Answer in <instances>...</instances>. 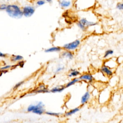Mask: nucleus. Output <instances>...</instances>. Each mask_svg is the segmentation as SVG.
<instances>
[{
    "instance_id": "423d86ee",
    "label": "nucleus",
    "mask_w": 123,
    "mask_h": 123,
    "mask_svg": "<svg viewBox=\"0 0 123 123\" xmlns=\"http://www.w3.org/2000/svg\"><path fill=\"white\" fill-rule=\"evenodd\" d=\"M79 79L80 80L87 81L88 83H91L93 82L94 80V76L92 75L89 73H86L81 75L79 76Z\"/></svg>"
},
{
    "instance_id": "20e7f679",
    "label": "nucleus",
    "mask_w": 123,
    "mask_h": 123,
    "mask_svg": "<svg viewBox=\"0 0 123 123\" xmlns=\"http://www.w3.org/2000/svg\"><path fill=\"white\" fill-rule=\"evenodd\" d=\"M35 9L34 7L31 6H26L23 8V14L25 17L28 18L31 17L34 13Z\"/></svg>"
},
{
    "instance_id": "2eb2a0df",
    "label": "nucleus",
    "mask_w": 123,
    "mask_h": 123,
    "mask_svg": "<svg viewBox=\"0 0 123 123\" xmlns=\"http://www.w3.org/2000/svg\"><path fill=\"white\" fill-rule=\"evenodd\" d=\"M80 74V72L76 70L75 69H72L71 70V72L69 74L68 76L69 77H76L77 76L79 75Z\"/></svg>"
},
{
    "instance_id": "aec40b11",
    "label": "nucleus",
    "mask_w": 123,
    "mask_h": 123,
    "mask_svg": "<svg viewBox=\"0 0 123 123\" xmlns=\"http://www.w3.org/2000/svg\"><path fill=\"white\" fill-rule=\"evenodd\" d=\"M77 25H78V26H79L81 29H82V30H86L87 28H86L83 24H82L79 21L78 22V23H77Z\"/></svg>"
},
{
    "instance_id": "5701e85b",
    "label": "nucleus",
    "mask_w": 123,
    "mask_h": 123,
    "mask_svg": "<svg viewBox=\"0 0 123 123\" xmlns=\"http://www.w3.org/2000/svg\"><path fill=\"white\" fill-rule=\"evenodd\" d=\"M12 66H9V65H8V66H4V67L1 68V70L2 71H4V70L6 71V70H8V69L10 68Z\"/></svg>"
},
{
    "instance_id": "a878e982",
    "label": "nucleus",
    "mask_w": 123,
    "mask_h": 123,
    "mask_svg": "<svg viewBox=\"0 0 123 123\" xmlns=\"http://www.w3.org/2000/svg\"><path fill=\"white\" fill-rule=\"evenodd\" d=\"M64 69V67H59L58 68H57V69H56L55 72H56V73L59 72H60L61 71L63 70Z\"/></svg>"
},
{
    "instance_id": "4468645a",
    "label": "nucleus",
    "mask_w": 123,
    "mask_h": 123,
    "mask_svg": "<svg viewBox=\"0 0 123 123\" xmlns=\"http://www.w3.org/2000/svg\"><path fill=\"white\" fill-rule=\"evenodd\" d=\"M61 48L59 47H53L49 49H46L45 52L46 53H52V52H60L61 50Z\"/></svg>"
},
{
    "instance_id": "a211bd4d",
    "label": "nucleus",
    "mask_w": 123,
    "mask_h": 123,
    "mask_svg": "<svg viewBox=\"0 0 123 123\" xmlns=\"http://www.w3.org/2000/svg\"><path fill=\"white\" fill-rule=\"evenodd\" d=\"M23 59V57L20 55H14L11 58V60L13 62L21 61Z\"/></svg>"
},
{
    "instance_id": "6ab92c4d",
    "label": "nucleus",
    "mask_w": 123,
    "mask_h": 123,
    "mask_svg": "<svg viewBox=\"0 0 123 123\" xmlns=\"http://www.w3.org/2000/svg\"><path fill=\"white\" fill-rule=\"evenodd\" d=\"M46 114L50 115H52V116H59L60 115V113H53V112H47L45 113Z\"/></svg>"
},
{
    "instance_id": "7ed1b4c3",
    "label": "nucleus",
    "mask_w": 123,
    "mask_h": 123,
    "mask_svg": "<svg viewBox=\"0 0 123 123\" xmlns=\"http://www.w3.org/2000/svg\"><path fill=\"white\" fill-rule=\"evenodd\" d=\"M80 41L79 40H76L72 42L67 43L64 45L63 48L67 51H74L78 48L80 44Z\"/></svg>"
},
{
    "instance_id": "b1692460",
    "label": "nucleus",
    "mask_w": 123,
    "mask_h": 123,
    "mask_svg": "<svg viewBox=\"0 0 123 123\" xmlns=\"http://www.w3.org/2000/svg\"><path fill=\"white\" fill-rule=\"evenodd\" d=\"M7 6V5H6V4H3L0 5V10H6Z\"/></svg>"
},
{
    "instance_id": "1a4fd4ad",
    "label": "nucleus",
    "mask_w": 123,
    "mask_h": 123,
    "mask_svg": "<svg viewBox=\"0 0 123 123\" xmlns=\"http://www.w3.org/2000/svg\"><path fill=\"white\" fill-rule=\"evenodd\" d=\"M104 65L108 67L111 69H112L116 67V66H117V64L115 61L111 59V60H107L106 62H105Z\"/></svg>"
},
{
    "instance_id": "ddd939ff",
    "label": "nucleus",
    "mask_w": 123,
    "mask_h": 123,
    "mask_svg": "<svg viewBox=\"0 0 123 123\" xmlns=\"http://www.w3.org/2000/svg\"><path fill=\"white\" fill-rule=\"evenodd\" d=\"M80 111V108L79 107H77V108H75L72 109V110H71L70 111H69V112H67L66 114H65V115L66 116H71L75 113H76L77 112H78Z\"/></svg>"
},
{
    "instance_id": "9d476101",
    "label": "nucleus",
    "mask_w": 123,
    "mask_h": 123,
    "mask_svg": "<svg viewBox=\"0 0 123 123\" xmlns=\"http://www.w3.org/2000/svg\"><path fill=\"white\" fill-rule=\"evenodd\" d=\"M66 88V87L64 86H58L55 88H53L51 90V92H53V93H56V92H61L63 91Z\"/></svg>"
},
{
    "instance_id": "0eeeda50",
    "label": "nucleus",
    "mask_w": 123,
    "mask_h": 123,
    "mask_svg": "<svg viewBox=\"0 0 123 123\" xmlns=\"http://www.w3.org/2000/svg\"><path fill=\"white\" fill-rule=\"evenodd\" d=\"M79 21L82 24H83L86 28H87L88 27H89V26H95L96 25H97V23L91 22V21H88L86 18H81Z\"/></svg>"
},
{
    "instance_id": "6e6552de",
    "label": "nucleus",
    "mask_w": 123,
    "mask_h": 123,
    "mask_svg": "<svg viewBox=\"0 0 123 123\" xmlns=\"http://www.w3.org/2000/svg\"><path fill=\"white\" fill-rule=\"evenodd\" d=\"M90 93L89 91H87L82 96L81 99V103L82 105H84L87 103L90 98Z\"/></svg>"
},
{
    "instance_id": "f3484780",
    "label": "nucleus",
    "mask_w": 123,
    "mask_h": 123,
    "mask_svg": "<svg viewBox=\"0 0 123 123\" xmlns=\"http://www.w3.org/2000/svg\"><path fill=\"white\" fill-rule=\"evenodd\" d=\"M114 53V51L113 50H111V49H109V50H107L104 54V56H103V58H107L108 57H109V56L111 55H113Z\"/></svg>"
},
{
    "instance_id": "dca6fc26",
    "label": "nucleus",
    "mask_w": 123,
    "mask_h": 123,
    "mask_svg": "<svg viewBox=\"0 0 123 123\" xmlns=\"http://www.w3.org/2000/svg\"><path fill=\"white\" fill-rule=\"evenodd\" d=\"M79 81H80V80H79V78H75L66 84V88H68V87L74 85L75 83L79 82Z\"/></svg>"
},
{
    "instance_id": "f257e3e1",
    "label": "nucleus",
    "mask_w": 123,
    "mask_h": 123,
    "mask_svg": "<svg viewBox=\"0 0 123 123\" xmlns=\"http://www.w3.org/2000/svg\"><path fill=\"white\" fill-rule=\"evenodd\" d=\"M10 17L15 18H20L23 15L22 11L20 8L15 4H10L7 6L5 10Z\"/></svg>"
},
{
    "instance_id": "4be33fe9",
    "label": "nucleus",
    "mask_w": 123,
    "mask_h": 123,
    "mask_svg": "<svg viewBox=\"0 0 123 123\" xmlns=\"http://www.w3.org/2000/svg\"><path fill=\"white\" fill-rule=\"evenodd\" d=\"M46 3V1H39L37 2V5L38 6H41L44 5Z\"/></svg>"
},
{
    "instance_id": "393cba45",
    "label": "nucleus",
    "mask_w": 123,
    "mask_h": 123,
    "mask_svg": "<svg viewBox=\"0 0 123 123\" xmlns=\"http://www.w3.org/2000/svg\"><path fill=\"white\" fill-rule=\"evenodd\" d=\"M24 83V81H22V82H20L19 83H18V84H17L16 85H15V86H14V89H16V88H18L19 86H20L23 83Z\"/></svg>"
},
{
    "instance_id": "412c9836",
    "label": "nucleus",
    "mask_w": 123,
    "mask_h": 123,
    "mask_svg": "<svg viewBox=\"0 0 123 123\" xmlns=\"http://www.w3.org/2000/svg\"><path fill=\"white\" fill-rule=\"evenodd\" d=\"M116 8L119 10H123V3H118L116 5Z\"/></svg>"
},
{
    "instance_id": "f8f14e48",
    "label": "nucleus",
    "mask_w": 123,
    "mask_h": 123,
    "mask_svg": "<svg viewBox=\"0 0 123 123\" xmlns=\"http://www.w3.org/2000/svg\"><path fill=\"white\" fill-rule=\"evenodd\" d=\"M60 4L62 7L67 8L71 5V2L70 1H62L60 2Z\"/></svg>"
},
{
    "instance_id": "39448f33",
    "label": "nucleus",
    "mask_w": 123,
    "mask_h": 123,
    "mask_svg": "<svg viewBox=\"0 0 123 123\" xmlns=\"http://www.w3.org/2000/svg\"><path fill=\"white\" fill-rule=\"evenodd\" d=\"M100 71L106 77H108V78H110V77L113 76L114 74V72L112 69L104 65H103L101 67Z\"/></svg>"
},
{
    "instance_id": "bb28decb",
    "label": "nucleus",
    "mask_w": 123,
    "mask_h": 123,
    "mask_svg": "<svg viewBox=\"0 0 123 123\" xmlns=\"http://www.w3.org/2000/svg\"><path fill=\"white\" fill-rule=\"evenodd\" d=\"M6 56V54L4 53H3L1 52H0V57H5Z\"/></svg>"
},
{
    "instance_id": "9b49d317",
    "label": "nucleus",
    "mask_w": 123,
    "mask_h": 123,
    "mask_svg": "<svg viewBox=\"0 0 123 123\" xmlns=\"http://www.w3.org/2000/svg\"><path fill=\"white\" fill-rule=\"evenodd\" d=\"M62 55L63 57L68 58L69 59H72L74 57V55L72 53L68 51L64 52L62 54Z\"/></svg>"
},
{
    "instance_id": "f03ea898",
    "label": "nucleus",
    "mask_w": 123,
    "mask_h": 123,
    "mask_svg": "<svg viewBox=\"0 0 123 123\" xmlns=\"http://www.w3.org/2000/svg\"><path fill=\"white\" fill-rule=\"evenodd\" d=\"M43 103L40 101L36 105H30L27 108V111L29 112H32L34 114L41 115L44 112Z\"/></svg>"
}]
</instances>
